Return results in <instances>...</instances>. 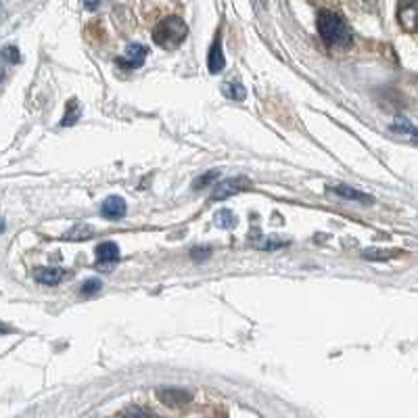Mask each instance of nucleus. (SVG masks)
<instances>
[{"label": "nucleus", "mask_w": 418, "mask_h": 418, "mask_svg": "<svg viewBox=\"0 0 418 418\" xmlns=\"http://www.w3.org/2000/svg\"><path fill=\"white\" fill-rule=\"evenodd\" d=\"M318 34L322 38V42L326 46H333V48H345L351 44V32L345 26V21L333 13V11H322L318 15Z\"/></svg>", "instance_id": "nucleus-1"}, {"label": "nucleus", "mask_w": 418, "mask_h": 418, "mask_svg": "<svg viewBox=\"0 0 418 418\" xmlns=\"http://www.w3.org/2000/svg\"><path fill=\"white\" fill-rule=\"evenodd\" d=\"M188 34V28L184 23V19L180 17H166L164 21L157 23L155 32H153V40L161 46V48H176L180 46Z\"/></svg>", "instance_id": "nucleus-2"}, {"label": "nucleus", "mask_w": 418, "mask_h": 418, "mask_svg": "<svg viewBox=\"0 0 418 418\" xmlns=\"http://www.w3.org/2000/svg\"><path fill=\"white\" fill-rule=\"evenodd\" d=\"M251 182L243 178V176H239V178H228V180H224V182H220L218 186H215V191H213V195H211V201H222V199H226V197H232V195H237V193H241L243 188H247Z\"/></svg>", "instance_id": "nucleus-3"}, {"label": "nucleus", "mask_w": 418, "mask_h": 418, "mask_svg": "<svg viewBox=\"0 0 418 418\" xmlns=\"http://www.w3.org/2000/svg\"><path fill=\"white\" fill-rule=\"evenodd\" d=\"M146 53H149L146 46H142V44H130L128 50H126V55L119 57V59H115V65H119L124 70H139V68L144 65Z\"/></svg>", "instance_id": "nucleus-4"}, {"label": "nucleus", "mask_w": 418, "mask_h": 418, "mask_svg": "<svg viewBox=\"0 0 418 418\" xmlns=\"http://www.w3.org/2000/svg\"><path fill=\"white\" fill-rule=\"evenodd\" d=\"M157 397L164 402V404H170V406H182V404H188L193 400V395L184 389H176V387H168V389H159L157 391Z\"/></svg>", "instance_id": "nucleus-5"}, {"label": "nucleus", "mask_w": 418, "mask_h": 418, "mask_svg": "<svg viewBox=\"0 0 418 418\" xmlns=\"http://www.w3.org/2000/svg\"><path fill=\"white\" fill-rule=\"evenodd\" d=\"M328 191L335 193V195H339V197H343V199H348V201H358V203H364V205H370V203L375 201L370 195H366V193H362V191H358V188H351L348 184L331 186Z\"/></svg>", "instance_id": "nucleus-6"}, {"label": "nucleus", "mask_w": 418, "mask_h": 418, "mask_svg": "<svg viewBox=\"0 0 418 418\" xmlns=\"http://www.w3.org/2000/svg\"><path fill=\"white\" fill-rule=\"evenodd\" d=\"M400 23L408 32H414V26H417V0H400Z\"/></svg>", "instance_id": "nucleus-7"}, {"label": "nucleus", "mask_w": 418, "mask_h": 418, "mask_svg": "<svg viewBox=\"0 0 418 418\" xmlns=\"http://www.w3.org/2000/svg\"><path fill=\"white\" fill-rule=\"evenodd\" d=\"M101 213L107 220H119L126 215V201L122 197H107L101 205Z\"/></svg>", "instance_id": "nucleus-8"}, {"label": "nucleus", "mask_w": 418, "mask_h": 418, "mask_svg": "<svg viewBox=\"0 0 418 418\" xmlns=\"http://www.w3.org/2000/svg\"><path fill=\"white\" fill-rule=\"evenodd\" d=\"M208 68L211 73H220V71L226 68V59H224V53H222V42H220V38H215V42H213L211 48H209Z\"/></svg>", "instance_id": "nucleus-9"}, {"label": "nucleus", "mask_w": 418, "mask_h": 418, "mask_svg": "<svg viewBox=\"0 0 418 418\" xmlns=\"http://www.w3.org/2000/svg\"><path fill=\"white\" fill-rule=\"evenodd\" d=\"M119 259V247L115 243H111V241H107V243H101L97 247V262H99V266L103 264V266H111V264H115Z\"/></svg>", "instance_id": "nucleus-10"}, {"label": "nucleus", "mask_w": 418, "mask_h": 418, "mask_svg": "<svg viewBox=\"0 0 418 418\" xmlns=\"http://www.w3.org/2000/svg\"><path fill=\"white\" fill-rule=\"evenodd\" d=\"M63 270L61 268H40L34 272V279L40 282V284H46V286H53V284H59L61 279H63Z\"/></svg>", "instance_id": "nucleus-11"}, {"label": "nucleus", "mask_w": 418, "mask_h": 418, "mask_svg": "<svg viewBox=\"0 0 418 418\" xmlns=\"http://www.w3.org/2000/svg\"><path fill=\"white\" fill-rule=\"evenodd\" d=\"M235 224H237V218H235V213L230 209H222V211L215 213V226H220V228H232Z\"/></svg>", "instance_id": "nucleus-12"}, {"label": "nucleus", "mask_w": 418, "mask_h": 418, "mask_svg": "<svg viewBox=\"0 0 418 418\" xmlns=\"http://www.w3.org/2000/svg\"><path fill=\"white\" fill-rule=\"evenodd\" d=\"M391 130H393V132H406V134H408L412 140L417 139V128H414V126H412L406 117H397V119H395V124L391 126Z\"/></svg>", "instance_id": "nucleus-13"}, {"label": "nucleus", "mask_w": 418, "mask_h": 418, "mask_svg": "<svg viewBox=\"0 0 418 418\" xmlns=\"http://www.w3.org/2000/svg\"><path fill=\"white\" fill-rule=\"evenodd\" d=\"M226 97L232 99V101H245L247 92H245L243 84L241 82H228L226 84Z\"/></svg>", "instance_id": "nucleus-14"}, {"label": "nucleus", "mask_w": 418, "mask_h": 418, "mask_svg": "<svg viewBox=\"0 0 418 418\" xmlns=\"http://www.w3.org/2000/svg\"><path fill=\"white\" fill-rule=\"evenodd\" d=\"M80 117V107H77V101L71 99L70 104H68V111H65V119L61 122L63 126H73Z\"/></svg>", "instance_id": "nucleus-15"}, {"label": "nucleus", "mask_w": 418, "mask_h": 418, "mask_svg": "<svg viewBox=\"0 0 418 418\" xmlns=\"http://www.w3.org/2000/svg\"><path fill=\"white\" fill-rule=\"evenodd\" d=\"M215 180H218V170H209V172H205L203 176H199V178L193 182V188H195V191L205 188V186H209V184L215 182Z\"/></svg>", "instance_id": "nucleus-16"}, {"label": "nucleus", "mask_w": 418, "mask_h": 418, "mask_svg": "<svg viewBox=\"0 0 418 418\" xmlns=\"http://www.w3.org/2000/svg\"><path fill=\"white\" fill-rule=\"evenodd\" d=\"M92 237V228L90 226H75L73 230L68 232V239L80 241V239H90Z\"/></svg>", "instance_id": "nucleus-17"}, {"label": "nucleus", "mask_w": 418, "mask_h": 418, "mask_svg": "<svg viewBox=\"0 0 418 418\" xmlns=\"http://www.w3.org/2000/svg\"><path fill=\"white\" fill-rule=\"evenodd\" d=\"M393 255H397L395 251L393 253H387V251H383V249H366L364 251V257L366 259H389V257H393Z\"/></svg>", "instance_id": "nucleus-18"}, {"label": "nucleus", "mask_w": 418, "mask_h": 418, "mask_svg": "<svg viewBox=\"0 0 418 418\" xmlns=\"http://www.w3.org/2000/svg\"><path fill=\"white\" fill-rule=\"evenodd\" d=\"M101 286H103V282L99 279H88L82 284V293H84V295H95V293L101 291Z\"/></svg>", "instance_id": "nucleus-19"}, {"label": "nucleus", "mask_w": 418, "mask_h": 418, "mask_svg": "<svg viewBox=\"0 0 418 418\" xmlns=\"http://www.w3.org/2000/svg\"><path fill=\"white\" fill-rule=\"evenodd\" d=\"M2 57H4L9 63H17V61H19V48H17V46H6V48L2 50Z\"/></svg>", "instance_id": "nucleus-20"}, {"label": "nucleus", "mask_w": 418, "mask_h": 418, "mask_svg": "<svg viewBox=\"0 0 418 418\" xmlns=\"http://www.w3.org/2000/svg\"><path fill=\"white\" fill-rule=\"evenodd\" d=\"M191 257H193V259H199V257H201V259H205V257H209V249L208 247H203V249H199V247H197V249H193V251H191Z\"/></svg>", "instance_id": "nucleus-21"}, {"label": "nucleus", "mask_w": 418, "mask_h": 418, "mask_svg": "<svg viewBox=\"0 0 418 418\" xmlns=\"http://www.w3.org/2000/svg\"><path fill=\"white\" fill-rule=\"evenodd\" d=\"M126 414H144V417H149V414H153V412H151V410H142V408H128Z\"/></svg>", "instance_id": "nucleus-22"}, {"label": "nucleus", "mask_w": 418, "mask_h": 418, "mask_svg": "<svg viewBox=\"0 0 418 418\" xmlns=\"http://www.w3.org/2000/svg\"><path fill=\"white\" fill-rule=\"evenodd\" d=\"M99 4H101V0H84V6H86L88 11H95Z\"/></svg>", "instance_id": "nucleus-23"}, {"label": "nucleus", "mask_w": 418, "mask_h": 418, "mask_svg": "<svg viewBox=\"0 0 418 418\" xmlns=\"http://www.w3.org/2000/svg\"><path fill=\"white\" fill-rule=\"evenodd\" d=\"M6 333H9V328L4 324H0V335H6Z\"/></svg>", "instance_id": "nucleus-24"}, {"label": "nucleus", "mask_w": 418, "mask_h": 418, "mask_svg": "<svg viewBox=\"0 0 418 418\" xmlns=\"http://www.w3.org/2000/svg\"><path fill=\"white\" fill-rule=\"evenodd\" d=\"M2 80H4V65L0 63V82H2Z\"/></svg>", "instance_id": "nucleus-25"}, {"label": "nucleus", "mask_w": 418, "mask_h": 418, "mask_svg": "<svg viewBox=\"0 0 418 418\" xmlns=\"http://www.w3.org/2000/svg\"><path fill=\"white\" fill-rule=\"evenodd\" d=\"M2 230H4V222L0 220V232H2Z\"/></svg>", "instance_id": "nucleus-26"}]
</instances>
